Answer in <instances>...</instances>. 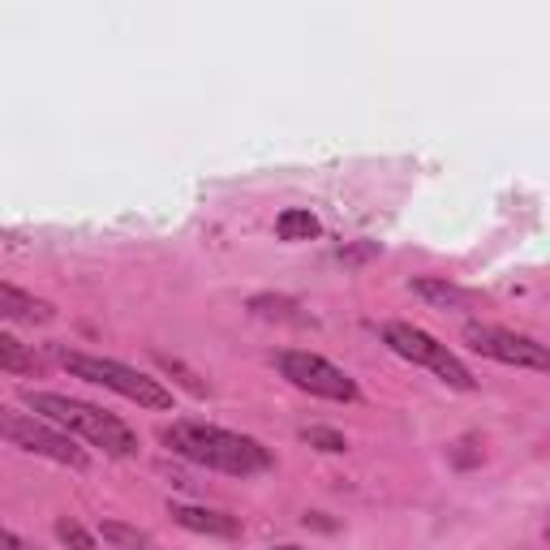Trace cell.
Instances as JSON below:
<instances>
[{
    "instance_id": "cell-1",
    "label": "cell",
    "mask_w": 550,
    "mask_h": 550,
    "mask_svg": "<svg viewBox=\"0 0 550 550\" xmlns=\"http://www.w3.org/2000/svg\"><path fill=\"white\" fill-rule=\"evenodd\" d=\"M159 443L172 447L181 460H190L198 469H215L228 477H254L275 465L271 447L250 439V434L207 426V422H172L159 430Z\"/></svg>"
},
{
    "instance_id": "cell-2",
    "label": "cell",
    "mask_w": 550,
    "mask_h": 550,
    "mask_svg": "<svg viewBox=\"0 0 550 550\" xmlns=\"http://www.w3.org/2000/svg\"><path fill=\"white\" fill-rule=\"evenodd\" d=\"M22 404L31 409L39 422L56 426L61 434H82L91 447H99L104 456H117V460H129L138 456V434L129 430L121 417L104 413L99 404H86V400H74V396H56V392H22Z\"/></svg>"
},
{
    "instance_id": "cell-3",
    "label": "cell",
    "mask_w": 550,
    "mask_h": 550,
    "mask_svg": "<svg viewBox=\"0 0 550 550\" xmlns=\"http://www.w3.org/2000/svg\"><path fill=\"white\" fill-rule=\"evenodd\" d=\"M56 361L74 374V379H86L104 392H117L125 400L142 404V409H172V392L151 374H142L125 361H112V357H91V353H78V349H56Z\"/></svg>"
},
{
    "instance_id": "cell-4",
    "label": "cell",
    "mask_w": 550,
    "mask_h": 550,
    "mask_svg": "<svg viewBox=\"0 0 550 550\" xmlns=\"http://www.w3.org/2000/svg\"><path fill=\"white\" fill-rule=\"evenodd\" d=\"M383 344L396 357L413 361V366H426L434 379L447 383V387H456V392H473V387H477V379L469 374L465 361L447 349V344L434 340L430 331H422V327H413V323H383Z\"/></svg>"
},
{
    "instance_id": "cell-5",
    "label": "cell",
    "mask_w": 550,
    "mask_h": 550,
    "mask_svg": "<svg viewBox=\"0 0 550 550\" xmlns=\"http://www.w3.org/2000/svg\"><path fill=\"white\" fill-rule=\"evenodd\" d=\"M0 439L22 447V452H31V456L52 460V465H65V469H86V465H91V456H86L69 434H61L48 422H39L35 413H13V409H5V404H0Z\"/></svg>"
},
{
    "instance_id": "cell-6",
    "label": "cell",
    "mask_w": 550,
    "mask_h": 550,
    "mask_svg": "<svg viewBox=\"0 0 550 550\" xmlns=\"http://www.w3.org/2000/svg\"><path fill=\"white\" fill-rule=\"evenodd\" d=\"M275 366H280V374L288 383L297 387V392H310L318 400H336V404H353L361 392L357 383L344 374L336 361L318 357V353H306V349H284L280 357H275Z\"/></svg>"
},
{
    "instance_id": "cell-7",
    "label": "cell",
    "mask_w": 550,
    "mask_h": 550,
    "mask_svg": "<svg viewBox=\"0 0 550 550\" xmlns=\"http://www.w3.org/2000/svg\"><path fill=\"white\" fill-rule=\"evenodd\" d=\"M465 344L490 361H503V366L550 370L546 344H538L533 336H520V331H508V327H495V323H465Z\"/></svg>"
},
{
    "instance_id": "cell-8",
    "label": "cell",
    "mask_w": 550,
    "mask_h": 550,
    "mask_svg": "<svg viewBox=\"0 0 550 550\" xmlns=\"http://www.w3.org/2000/svg\"><path fill=\"white\" fill-rule=\"evenodd\" d=\"M409 288L434 310H482V297L473 288H460L452 280H443V275H413Z\"/></svg>"
},
{
    "instance_id": "cell-9",
    "label": "cell",
    "mask_w": 550,
    "mask_h": 550,
    "mask_svg": "<svg viewBox=\"0 0 550 550\" xmlns=\"http://www.w3.org/2000/svg\"><path fill=\"white\" fill-rule=\"evenodd\" d=\"M0 318L26 323V327H43L56 318V310H52V301H43L35 293H26V288H13V284L0 280Z\"/></svg>"
},
{
    "instance_id": "cell-10",
    "label": "cell",
    "mask_w": 550,
    "mask_h": 550,
    "mask_svg": "<svg viewBox=\"0 0 550 550\" xmlns=\"http://www.w3.org/2000/svg\"><path fill=\"white\" fill-rule=\"evenodd\" d=\"M172 520L190 533H207V538H241V516H228V512H215V508L172 503Z\"/></svg>"
},
{
    "instance_id": "cell-11",
    "label": "cell",
    "mask_w": 550,
    "mask_h": 550,
    "mask_svg": "<svg viewBox=\"0 0 550 550\" xmlns=\"http://www.w3.org/2000/svg\"><path fill=\"white\" fill-rule=\"evenodd\" d=\"M0 370L5 374H39L43 357L31 349V344H22V340H13L0 331Z\"/></svg>"
},
{
    "instance_id": "cell-12",
    "label": "cell",
    "mask_w": 550,
    "mask_h": 550,
    "mask_svg": "<svg viewBox=\"0 0 550 550\" xmlns=\"http://www.w3.org/2000/svg\"><path fill=\"white\" fill-rule=\"evenodd\" d=\"M318 233H323V224H318V215L306 207H288V211H280V220H275V237L280 241H314Z\"/></svg>"
},
{
    "instance_id": "cell-13",
    "label": "cell",
    "mask_w": 550,
    "mask_h": 550,
    "mask_svg": "<svg viewBox=\"0 0 550 550\" xmlns=\"http://www.w3.org/2000/svg\"><path fill=\"white\" fill-rule=\"evenodd\" d=\"M99 538L112 542L117 550H155V538H151V533L125 525V520H99Z\"/></svg>"
},
{
    "instance_id": "cell-14",
    "label": "cell",
    "mask_w": 550,
    "mask_h": 550,
    "mask_svg": "<svg viewBox=\"0 0 550 550\" xmlns=\"http://www.w3.org/2000/svg\"><path fill=\"white\" fill-rule=\"evenodd\" d=\"M486 460V439L482 434H460V439L447 447V465L452 469H477Z\"/></svg>"
},
{
    "instance_id": "cell-15",
    "label": "cell",
    "mask_w": 550,
    "mask_h": 550,
    "mask_svg": "<svg viewBox=\"0 0 550 550\" xmlns=\"http://www.w3.org/2000/svg\"><path fill=\"white\" fill-rule=\"evenodd\" d=\"M250 310H254L258 318H280V323H306V314H297L301 306H297L293 297H254Z\"/></svg>"
},
{
    "instance_id": "cell-16",
    "label": "cell",
    "mask_w": 550,
    "mask_h": 550,
    "mask_svg": "<svg viewBox=\"0 0 550 550\" xmlns=\"http://www.w3.org/2000/svg\"><path fill=\"white\" fill-rule=\"evenodd\" d=\"M301 439H306L310 447H318V452H327V456L349 452V439H344L340 430H331V426H306V430H301Z\"/></svg>"
},
{
    "instance_id": "cell-17",
    "label": "cell",
    "mask_w": 550,
    "mask_h": 550,
    "mask_svg": "<svg viewBox=\"0 0 550 550\" xmlns=\"http://www.w3.org/2000/svg\"><path fill=\"white\" fill-rule=\"evenodd\" d=\"M56 538H61V546H69V550H99L91 533H86L78 520H69V516L56 520Z\"/></svg>"
},
{
    "instance_id": "cell-18",
    "label": "cell",
    "mask_w": 550,
    "mask_h": 550,
    "mask_svg": "<svg viewBox=\"0 0 550 550\" xmlns=\"http://www.w3.org/2000/svg\"><path fill=\"white\" fill-rule=\"evenodd\" d=\"M374 254H379V245L366 241V245H353V250H340L336 258H340L344 267H357V263H366V258H374Z\"/></svg>"
},
{
    "instance_id": "cell-19",
    "label": "cell",
    "mask_w": 550,
    "mask_h": 550,
    "mask_svg": "<svg viewBox=\"0 0 550 550\" xmlns=\"http://www.w3.org/2000/svg\"><path fill=\"white\" fill-rule=\"evenodd\" d=\"M0 550H26V546H22V538H18V533L0 525Z\"/></svg>"
},
{
    "instance_id": "cell-20",
    "label": "cell",
    "mask_w": 550,
    "mask_h": 550,
    "mask_svg": "<svg viewBox=\"0 0 550 550\" xmlns=\"http://www.w3.org/2000/svg\"><path fill=\"white\" fill-rule=\"evenodd\" d=\"M275 550H297V546H275Z\"/></svg>"
}]
</instances>
